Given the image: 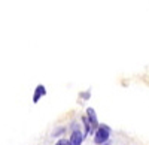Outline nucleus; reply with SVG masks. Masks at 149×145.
Masks as SVG:
<instances>
[{"label":"nucleus","mask_w":149,"mask_h":145,"mask_svg":"<svg viewBox=\"0 0 149 145\" xmlns=\"http://www.w3.org/2000/svg\"><path fill=\"white\" fill-rule=\"evenodd\" d=\"M110 139V127L107 124H100L94 132V144L95 145H103L109 142Z\"/></svg>","instance_id":"nucleus-1"},{"label":"nucleus","mask_w":149,"mask_h":145,"mask_svg":"<svg viewBox=\"0 0 149 145\" xmlns=\"http://www.w3.org/2000/svg\"><path fill=\"white\" fill-rule=\"evenodd\" d=\"M84 139H85L84 132H81L79 129H74V130L72 132L70 138H69V142H70V145H82Z\"/></svg>","instance_id":"nucleus-2"},{"label":"nucleus","mask_w":149,"mask_h":145,"mask_svg":"<svg viewBox=\"0 0 149 145\" xmlns=\"http://www.w3.org/2000/svg\"><path fill=\"white\" fill-rule=\"evenodd\" d=\"M86 118H88V121L91 123V127H93V132H95L97 130V127L100 126L98 124V118H97V114H95V111L93 109V108H86Z\"/></svg>","instance_id":"nucleus-3"},{"label":"nucleus","mask_w":149,"mask_h":145,"mask_svg":"<svg viewBox=\"0 0 149 145\" xmlns=\"http://www.w3.org/2000/svg\"><path fill=\"white\" fill-rule=\"evenodd\" d=\"M43 96H46V88H45V85H37L36 87V90H34V94H33V103H37L39 102Z\"/></svg>","instance_id":"nucleus-4"},{"label":"nucleus","mask_w":149,"mask_h":145,"mask_svg":"<svg viewBox=\"0 0 149 145\" xmlns=\"http://www.w3.org/2000/svg\"><path fill=\"white\" fill-rule=\"evenodd\" d=\"M82 123H84V136H85V138L88 136V135H91V133H94V132H93V127H91V123L88 121L86 115L82 117Z\"/></svg>","instance_id":"nucleus-5"},{"label":"nucleus","mask_w":149,"mask_h":145,"mask_svg":"<svg viewBox=\"0 0 149 145\" xmlns=\"http://www.w3.org/2000/svg\"><path fill=\"white\" fill-rule=\"evenodd\" d=\"M55 145H70V142H69V139L61 138V139H58V141L55 142Z\"/></svg>","instance_id":"nucleus-6"},{"label":"nucleus","mask_w":149,"mask_h":145,"mask_svg":"<svg viewBox=\"0 0 149 145\" xmlns=\"http://www.w3.org/2000/svg\"><path fill=\"white\" fill-rule=\"evenodd\" d=\"M103 145H110V142H106V144H103Z\"/></svg>","instance_id":"nucleus-7"}]
</instances>
